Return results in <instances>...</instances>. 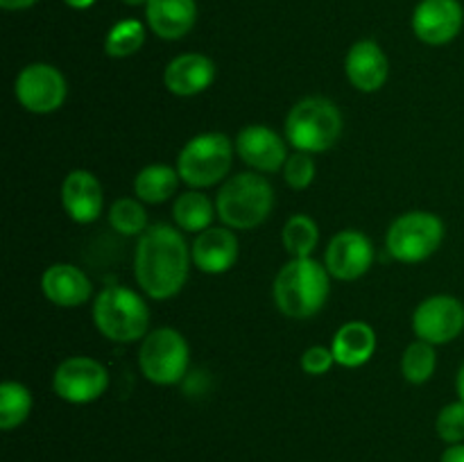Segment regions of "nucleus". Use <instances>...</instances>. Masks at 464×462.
I'll list each match as a JSON object with an SVG mask.
<instances>
[{
    "mask_svg": "<svg viewBox=\"0 0 464 462\" xmlns=\"http://www.w3.org/2000/svg\"><path fill=\"white\" fill-rule=\"evenodd\" d=\"M190 263H193L190 247L177 226L157 222L139 236L134 252V276L150 299L166 302L179 294L188 281Z\"/></svg>",
    "mask_w": 464,
    "mask_h": 462,
    "instance_id": "obj_1",
    "label": "nucleus"
},
{
    "mask_svg": "<svg viewBox=\"0 0 464 462\" xmlns=\"http://www.w3.org/2000/svg\"><path fill=\"white\" fill-rule=\"evenodd\" d=\"M326 265L315 258H290L276 272L272 297L276 308L290 320H311L324 308L331 293V281Z\"/></svg>",
    "mask_w": 464,
    "mask_h": 462,
    "instance_id": "obj_2",
    "label": "nucleus"
},
{
    "mask_svg": "<svg viewBox=\"0 0 464 462\" xmlns=\"http://www.w3.org/2000/svg\"><path fill=\"white\" fill-rule=\"evenodd\" d=\"M275 207V188L261 172H238L222 181L216 197L218 217L234 231L261 226Z\"/></svg>",
    "mask_w": 464,
    "mask_h": 462,
    "instance_id": "obj_3",
    "label": "nucleus"
},
{
    "mask_svg": "<svg viewBox=\"0 0 464 462\" xmlns=\"http://www.w3.org/2000/svg\"><path fill=\"white\" fill-rule=\"evenodd\" d=\"M343 113L322 95L302 98L285 116V140L297 152L322 154L343 136Z\"/></svg>",
    "mask_w": 464,
    "mask_h": 462,
    "instance_id": "obj_4",
    "label": "nucleus"
},
{
    "mask_svg": "<svg viewBox=\"0 0 464 462\" xmlns=\"http://www.w3.org/2000/svg\"><path fill=\"white\" fill-rule=\"evenodd\" d=\"M95 329L118 344L139 342L148 335L150 308L136 290L107 285L93 302Z\"/></svg>",
    "mask_w": 464,
    "mask_h": 462,
    "instance_id": "obj_5",
    "label": "nucleus"
},
{
    "mask_svg": "<svg viewBox=\"0 0 464 462\" xmlns=\"http://www.w3.org/2000/svg\"><path fill=\"white\" fill-rule=\"evenodd\" d=\"M236 143L222 131H204L193 136L177 154V172L190 188H211L227 181L234 166Z\"/></svg>",
    "mask_w": 464,
    "mask_h": 462,
    "instance_id": "obj_6",
    "label": "nucleus"
},
{
    "mask_svg": "<svg viewBox=\"0 0 464 462\" xmlns=\"http://www.w3.org/2000/svg\"><path fill=\"white\" fill-rule=\"evenodd\" d=\"M190 362V347L177 329H154L140 340L139 370L150 383L177 385L184 380Z\"/></svg>",
    "mask_w": 464,
    "mask_h": 462,
    "instance_id": "obj_7",
    "label": "nucleus"
},
{
    "mask_svg": "<svg viewBox=\"0 0 464 462\" xmlns=\"http://www.w3.org/2000/svg\"><path fill=\"white\" fill-rule=\"evenodd\" d=\"M442 240V217L430 211H408L390 225L385 247L399 263H421L438 252Z\"/></svg>",
    "mask_w": 464,
    "mask_h": 462,
    "instance_id": "obj_8",
    "label": "nucleus"
},
{
    "mask_svg": "<svg viewBox=\"0 0 464 462\" xmlns=\"http://www.w3.org/2000/svg\"><path fill=\"white\" fill-rule=\"evenodd\" d=\"M109 388V371L91 356H71L57 365L53 390L59 399L75 406L98 401Z\"/></svg>",
    "mask_w": 464,
    "mask_h": 462,
    "instance_id": "obj_9",
    "label": "nucleus"
},
{
    "mask_svg": "<svg viewBox=\"0 0 464 462\" xmlns=\"http://www.w3.org/2000/svg\"><path fill=\"white\" fill-rule=\"evenodd\" d=\"M18 104L30 113H53L66 102V77L53 63H27L14 84Z\"/></svg>",
    "mask_w": 464,
    "mask_h": 462,
    "instance_id": "obj_10",
    "label": "nucleus"
},
{
    "mask_svg": "<svg viewBox=\"0 0 464 462\" xmlns=\"http://www.w3.org/2000/svg\"><path fill=\"white\" fill-rule=\"evenodd\" d=\"M412 331L430 344H449L464 331V303L453 294L426 297L412 313Z\"/></svg>",
    "mask_w": 464,
    "mask_h": 462,
    "instance_id": "obj_11",
    "label": "nucleus"
},
{
    "mask_svg": "<svg viewBox=\"0 0 464 462\" xmlns=\"http://www.w3.org/2000/svg\"><path fill=\"white\" fill-rule=\"evenodd\" d=\"M374 263V245L370 236L358 229L338 231L329 240L324 252V265L338 281H356L370 272Z\"/></svg>",
    "mask_w": 464,
    "mask_h": 462,
    "instance_id": "obj_12",
    "label": "nucleus"
},
{
    "mask_svg": "<svg viewBox=\"0 0 464 462\" xmlns=\"http://www.w3.org/2000/svg\"><path fill=\"white\" fill-rule=\"evenodd\" d=\"M460 0H421L412 12V32L426 45H447L462 32Z\"/></svg>",
    "mask_w": 464,
    "mask_h": 462,
    "instance_id": "obj_13",
    "label": "nucleus"
},
{
    "mask_svg": "<svg viewBox=\"0 0 464 462\" xmlns=\"http://www.w3.org/2000/svg\"><path fill=\"white\" fill-rule=\"evenodd\" d=\"M285 143L288 140L281 139L270 127L247 125L236 136V154L254 172L267 175V172L284 170L285 161H288V148H285Z\"/></svg>",
    "mask_w": 464,
    "mask_h": 462,
    "instance_id": "obj_14",
    "label": "nucleus"
},
{
    "mask_svg": "<svg viewBox=\"0 0 464 462\" xmlns=\"http://www.w3.org/2000/svg\"><path fill=\"white\" fill-rule=\"evenodd\" d=\"M238 238L229 226H208L190 245L193 265L204 274H225L238 261Z\"/></svg>",
    "mask_w": 464,
    "mask_h": 462,
    "instance_id": "obj_15",
    "label": "nucleus"
},
{
    "mask_svg": "<svg viewBox=\"0 0 464 462\" xmlns=\"http://www.w3.org/2000/svg\"><path fill=\"white\" fill-rule=\"evenodd\" d=\"M62 204L66 216L77 225H91L104 211V190L89 170H71L62 184Z\"/></svg>",
    "mask_w": 464,
    "mask_h": 462,
    "instance_id": "obj_16",
    "label": "nucleus"
},
{
    "mask_svg": "<svg viewBox=\"0 0 464 462\" xmlns=\"http://www.w3.org/2000/svg\"><path fill=\"white\" fill-rule=\"evenodd\" d=\"M344 72L356 91L362 93H376L385 86L390 75L388 54L383 53L376 41L361 39L349 48L344 59Z\"/></svg>",
    "mask_w": 464,
    "mask_h": 462,
    "instance_id": "obj_17",
    "label": "nucleus"
},
{
    "mask_svg": "<svg viewBox=\"0 0 464 462\" xmlns=\"http://www.w3.org/2000/svg\"><path fill=\"white\" fill-rule=\"evenodd\" d=\"M218 68L211 57L199 53L177 54L163 71V84L177 98H193L204 93L216 82Z\"/></svg>",
    "mask_w": 464,
    "mask_h": 462,
    "instance_id": "obj_18",
    "label": "nucleus"
},
{
    "mask_svg": "<svg viewBox=\"0 0 464 462\" xmlns=\"http://www.w3.org/2000/svg\"><path fill=\"white\" fill-rule=\"evenodd\" d=\"M41 290L45 299L59 308L84 306L93 294V285L84 270L72 263H54L41 276Z\"/></svg>",
    "mask_w": 464,
    "mask_h": 462,
    "instance_id": "obj_19",
    "label": "nucleus"
},
{
    "mask_svg": "<svg viewBox=\"0 0 464 462\" xmlns=\"http://www.w3.org/2000/svg\"><path fill=\"white\" fill-rule=\"evenodd\" d=\"M145 21L159 39L177 41L188 34L198 23V3L195 0H148Z\"/></svg>",
    "mask_w": 464,
    "mask_h": 462,
    "instance_id": "obj_20",
    "label": "nucleus"
},
{
    "mask_svg": "<svg viewBox=\"0 0 464 462\" xmlns=\"http://www.w3.org/2000/svg\"><path fill=\"white\" fill-rule=\"evenodd\" d=\"M331 351H334L335 365L356 370L372 361L376 351V331L367 322L352 320L335 331L331 340Z\"/></svg>",
    "mask_w": 464,
    "mask_h": 462,
    "instance_id": "obj_21",
    "label": "nucleus"
},
{
    "mask_svg": "<svg viewBox=\"0 0 464 462\" xmlns=\"http://www.w3.org/2000/svg\"><path fill=\"white\" fill-rule=\"evenodd\" d=\"M216 216V202H211L208 195H204L198 188L177 195L175 204H172L175 226L181 231H190V234H199V231L213 226V217Z\"/></svg>",
    "mask_w": 464,
    "mask_h": 462,
    "instance_id": "obj_22",
    "label": "nucleus"
},
{
    "mask_svg": "<svg viewBox=\"0 0 464 462\" xmlns=\"http://www.w3.org/2000/svg\"><path fill=\"white\" fill-rule=\"evenodd\" d=\"M179 181L181 177L177 168L166 166V163H152L134 177V193L145 204H163L172 195H177Z\"/></svg>",
    "mask_w": 464,
    "mask_h": 462,
    "instance_id": "obj_23",
    "label": "nucleus"
},
{
    "mask_svg": "<svg viewBox=\"0 0 464 462\" xmlns=\"http://www.w3.org/2000/svg\"><path fill=\"white\" fill-rule=\"evenodd\" d=\"M281 243L293 258H308L320 245V229L311 216L297 213V216H290L285 220L284 231H281Z\"/></svg>",
    "mask_w": 464,
    "mask_h": 462,
    "instance_id": "obj_24",
    "label": "nucleus"
},
{
    "mask_svg": "<svg viewBox=\"0 0 464 462\" xmlns=\"http://www.w3.org/2000/svg\"><path fill=\"white\" fill-rule=\"evenodd\" d=\"M32 406H34V399L25 385L18 380H5L0 385V428L14 430L25 424Z\"/></svg>",
    "mask_w": 464,
    "mask_h": 462,
    "instance_id": "obj_25",
    "label": "nucleus"
},
{
    "mask_svg": "<svg viewBox=\"0 0 464 462\" xmlns=\"http://www.w3.org/2000/svg\"><path fill=\"white\" fill-rule=\"evenodd\" d=\"M435 367H438V351L435 344L426 340H415L406 347L401 356V374L408 383L424 385L433 379Z\"/></svg>",
    "mask_w": 464,
    "mask_h": 462,
    "instance_id": "obj_26",
    "label": "nucleus"
},
{
    "mask_svg": "<svg viewBox=\"0 0 464 462\" xmlns=\"http://www.w3.org/2000/svg\"><path fill=\"white\" fill-rule=\"evenodd\" d=\"M145 43V25L136 18L118 21L104 36V53L109 57L125 59L139 53Z\"/></svg>",
    "mask_w": 464,
    "mask_h": 462,
    "instance_id": "obj_27",
    "label": "nucleus"
},
{
    "mask_svg": "<svg viewBox=\"0 0 464 462\" xmlns=\"http://www.w3.org/2000/svg\"><path fill=\"white\" fill-rule=\"evenodd\" d=\"M109 225L121 236H140L148 229V211L139 197H121L109 208Z\"/></svg>",
    "mask_w": 464,
    "mask_h": 462,
    "instance_id": "obj_28",
    "label": "nucleus"
},
{
    "mask_svg": "<svg viewBox=\"0 0 464 462\" xmlns=\"http://www.w3.org/2000/svg\"><path fill=\"white\" fill-rule=\"evenodd\" d=\"M435 433L442 442L460 444L464 442V401H451L438 412Z\"/></svg>",
    "mask_w": 464,
    "mask_h": 462,
    "instance_id": "obj_29",
    "label": "nucleus"
},
{
    "mask_svg": "<svg viewBox=\"0 0 464 462\" xmlns=\"http://www.w3.org/2000/svg\"><path fill=\"white\" fill-rule=\"evenodd\" d=\"M315 161H313V154L308 152H295L290 154L288 161L284 166V179L290 188L304 190L313 184L315 179Z\"/></svg>",
    "mask_w": 464,
    "mask_h": 462,
    "instance_id": "obj_30",
    "label": "nucleus"
},
{
    "mask_svg": "<svg viewBox=\"0 0 464 462\" xmlns=\"http://www.w3.org/2000/svg\"><path fill=\"white\" fill-rule=\"evenodd\" d=\"M302 370L308 376H322L335 365V358L331 347H322V344H313L302 353Z\"/></svg>",
    "mask_w": 464,
    "mask_h": 462,
    "instance_id": "obj_31",
    "label": "nucleus"
},
{
    "mask_svg": "<svg viewBox=\"0 0 464 462\" xmlns=\"http://www.w3.org/2000/svg\"><path fill=\"white\" fill-rule=\"evenodd\" d=\"M440 462H464V442L449 444V447L444 448Z\"/></svg>",
    "mask_w": 464,
    "mask_h": 462,
    "instance_id": "obj_32",
    "label": "nucleus"
},
{
    "mask_svg": "<svg viewBox=\"0 0 464 462\" xmlns=\"http://www.w3.org/2000/svg\"><path fill=\"white\" fill-rule=\"evenodd\" d=\"M36 3H39V0H0V7H3L5 12H23V9L34 7Z\"/></svg>",
    "mask_w": 464,
    "mask_h": 462,
    "instance_id": "obj_33",
    "label": "nucleus"
},
{
    "mask_svg": "<svg viewBox=\"0 0 464 462\" xmlns=\"http://www.w3.org/2000/svg\"><path fill=\"white\" fill-rule=\"evenodd\" d=\"M63 3H66L71 9H80V12H82V9L93 7L95 0H63Z\"/></svg>",
    "mask_w": 464,
    "mask_h": 462,
    "instance_id": "obj_34",
    "label": "nucleus"
},
{
    "mask_svg": "<svg viewBox=\"0 0 464 462\" xmlns=\"http://www.w3.org/2000/svg\"><path fill=\"white\" fill-rule=\"evenodd\" d=\"M456 392H458V399L464 401V362L460 365V370H458V376H456Z\"/></svg>",
    "mask_w": 464,
    "mask_h": 462,
    "instance_id": "obj_35",
    "label": "nucleus"
},
{
    "mask_svg": "<svg viewBox=\"0 0 464 462\" xmlns=\"http://www.w3.org/2000/svg\"><path fill=\"white\" fill-rule=\"evenodd\" d=\"M122 5H130V7H140V5H148V0H121Z\"/></svg>",
    "mask_w": 464,
    "mask_h": 462,
    "instance_id": "obj_36",
    "label": "nucleus"
}]
</instances>
